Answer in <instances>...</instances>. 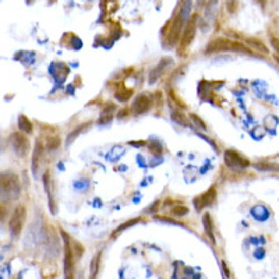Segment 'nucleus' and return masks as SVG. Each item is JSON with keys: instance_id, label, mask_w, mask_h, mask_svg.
<instances>
[{"instance_id": "21", "label": "nucleus", "mask_w": 279, "mask_h": 279, "mask_svg": "<svg viewBox=\"0 0 279 279\" xmlns=\"http://www.w3.org/2000/svg\"><path fill=\"white\" fill-rule=\"evenodd\" d=\"M191 120H193V123L195 124V127H198L200 130H207V127H206V123L204 121L201 120L200 117L197 116V115H191Z\"/></svg>"}, {"instance_id": "25", "label": "nucleus", "mask_w": 279, "mask_h": 279, "mask_svg": "<svg viewBox=\"0 0 279 279\" xmlns=\"http://www.w3.org/2000/svg\"><path fill=\"white\" fill-rule=\"evenodd\" d=\"M226 5H227V10L231 11V13H235L237 7V0H226Z\"/></svg>"}, {"instance_id": "18", "label": "nucleus", "mask_w": 279, "mask_h": 279, "mask_svg": "<svg viewBox=\"0 0 279 279\" xmlns=\"http://www.w3.org/2000/svg\"><path fill=\"white\" fill-rule=\"evenodd\" d=\"M172 119H173L174 121H177L182 126H189V120L186 119V116L182 112H173V113H172Z\"/></svg>"}, {"instance_id": "29", "label": "nucleus", "mask_w": 279, "mask_h": 279, "mask_svg": "<svg viewBox=\"0 0 279 279\" xmlns=\"http://www.w3.org/2000/svg\"><path fill=\"white\" fill-rule=\"evenodd\" d=\"M222 268H223V272H225V274H223V276H225V278H229V276H231V274H229V271H227L226 263H225V261H222Z\"/></svg>"}, {"instance_id": "1", "label": "nucleus", "mask_w": 279, "mask_h": 279, "mask_svg": "<svg viewBox=\"0 0 279 279\" xmlns=\"http://www.w3.org/2000/svg\"><path fill=\"white\" fill-rule=\"evenodd\" d=\"M21 185L18 176L11 172L0 173V201H13L18 198Z\"/></svg>"}, {"instance_id": "26", "label": "nucleus", "mask_w": 279, "mask_h": 279, "mask_svg": "<svg viewBox=\"0 0 279 279\" xmlns=\"http://www.w3.org/2000/svg\"><path fill=\"white\" fill-rule=\"evenodd\" d=\"M271 43H272V46H274V49L279 55V39L278 38H274V37L271 38Z\"/></svg>"}, {"instance_id": "28", "label": "nucleus", "mask_w": 279, "mask_h": 279, "mask_svg": "<svg viewBox=\"0 0 279 279\" xmlns=\"http://www.w3.org/2000/svg\"><path fill=\"white\" fill-rule=\"evenodd\" d=\"M254 3H257L263 10H265V6H267V0H254Z\"/></svg>"}, {"instance_id": "13", "label": "nucleus", "mask_w": 279, "mask_h": 279, "mask_svg": "<svg viewBox=\"0 0 279 279\" xmlns=\"http://www.w3.org/2000/svg\"><path fill=\"white\" fill-rule=\"evenodd\" d=\"M246 42L250 45V46L253 47L254 50H258V52H263L264 55H268L269 50L268 47L265 46L260 39H257V38H248V39H246Z\"/></svg>"}, {"instance_id": "20", "label": "nucleus", "mask_w": 279, "mask_h": 279, "mask_svg": "<svg viewBox=\"0 0 279 279\" xmlns=\"http://www.w3.org/2000/svg\"><path fill=\"white\" fill-rule=\"evenodd\" d=\"M87 126H90V123H85V124H81L80 127H77V129H75V132L71 133V134L69 136V138H67V145H70V144H71V141H74V138L77 137L80 133L83 132V129H85Z\"/></svg>"}, {"instance_id": "3", "label": "nucleus", "mask_w": 279, "mask_h": 279, "mask_svg": "<svg viewBox=\"0 0 279 279\" xmlns=\"http://www.w3.org/2000/svg\"><path fill=\"white\" fill-rule=\"evenodd\" d=\"M62 236L64 239V275L66 278H73L74 272V263H73V256L74 251L71 248V239L66 232L62 231Z\"/></svg>"}, {"instance_id": "6", "label": "nucleus", "mask_w": 279, "mask_h": 279, "mask_svg": "<svg viewBox=\"0 0 279 279\" xmlns=\"http://www.w3.org/2000/svg\"><path fill=\"white\" fill-rule=\"evenodd\" d=\"M233 52V41L226 39V38H216L212 39L206 47V53H215V52Z\"/></svg>"}, {"instance_id": "4", "label": "nucleus", "mask_w": 279, "mask_h": 279, "mask_svg": "<svg viewBox=\"0 0 279 279\" xmlns=\"http://www.w3.org/2000/svg\"><path fill=\"white\" fill-rule=\"evenodd\" d=\"M195 32H197V16H191L187 20L182 34V39H180V50H183L189 46L190 43L193 42V39L195 37Z\"/></svg>"}, {"instance_id": "16", "label": "nucleus", "mask_w": 279, "mask_h": 279, "mask_svg": "<svg viewBox=\"0 0 279 279\" xmlns=\"http://www.w3.org/2000/svg\"><path fill=\"white\" fill-rule=\"evenodd\" d=\"M168 63H169L168 59H165V60H161V63H159L158 66H157V67L153 70V73H151V75H149V83H154V81H157V79L159 77V74H161L159 71H161V70H163V67H165V66H166Z\"/></svg>"}, {"instance_id": "10", "label": "nucleus", "mask_w": 279, "mask_h": 279, "mask_svg": "<svg viewBox=\"0 0 279 279\" xmlns=\"http://www.w3.org/2000/svg\"><path fill=\"white\" fill-rule=\"evenodd\" d=\"M151 108V99L148 95H140L137 99L134 100L133 104V109L136 112V115H142V113H147Z\"/></svg>"}, {"instance_id": "22", "label": "nucleus", "mask_w": 279, "mask_h": 279, "mask_svg": "<svg viewBox=\"0 0 279 279\" xmlns=\"http://www.w3.org/2000/svg\"><path fill=\"white\" fill-rule=\"evenodd\" d=\"M189 212V208L185 206H176L173 207V214L176 216H183Z\"/></svg>"}, {"instance_id": "9", "label": "nucleus", "mask_w": 279, "mask_h": 279, "mask_svg": "<svg viewBox=\"0 0 279 279\" xmlns=\"http://www.w3.org/2000/svg\"><path fill=\"white\" fill-rule=\"evenodd\" d=\"M216 198V190L215 187H211V189H208L206 191V193H202L201 195H198L197 198H194V206L197 207V210L201 211L204 207H208L211 206L214 201H215Z\"/></svg>"}, {"instance_id": "23", "label": "nucleus", "mask_w": 279, "mask_h": 279, "mask_svg": "<svg viewBox=\"0 0 279 279\" xmlns=\"http://www.w3.org/2000/svg\"><path fill=\"white\" fill-rule=\"evenodd\" d=\"M60 145V140H59V137H53V138H49V141H47V148L50 149V151H53V149H56V148Z\"/></svg>"}, {"instance_id": "11", "label": "nucleus", "mask_w": 279, "mask_h": 279, "mask_svg": "<svg viewBox=\"0 0 279 279\" xmlns=\"http://www.w3.org/2000/svg\"><path fill=\"white\" fill-rule=\"evenodd\" d=\"M41 154H42V145L38 140L35 142V148H34V154H32V173L37 177L38 169H39V161H41Z\"/></svg>"}, {"instance_id": "27", "label": "nucleus", "mask_w": 279, "mask_h": 279, "mask_svg": "<svg viewBox=\"0 0 279 279\" xmlns=\"http://www.w3.org/2000/svg\"><path fill=\"white\" fill-rule=\"evenodd\" d=\"M6 214H7V208L3 204H0V222L5 219Z\"/></svg>"}, {"instance_id": "8", "label": "nucleus", "mask_w": 279, "mask_h": 279, "mask_svg": "<svg viewBox=\"0 0 279 279\" xmlns=\"http://www.w3.org/2000/svg\"><path fill=\"white\" fill-rule=\"evenodd\" d=\"M186 20H187V18H185V16H183V14H182V11H180L179 14L176 16V18H174L172 28L169 30V34H168L169 45H176V43H177L180 32H182V28H183V26H185Z\"/></svg>"}, {"instance_id": "7", "label": "nucleus", "mask_w": 279, "mask_h": 279, "mask_svg": "<svg viewBox=\"0 0 279 279\" xmlns=\"http://www.w3.org/2000/svg\"><path fill=\"white\" fill-rule=\"evenodd\" d=\"M11 145L14 148V151L16 154H18L20 157H24L28 151V148H30V141H28V138L22 134V133H13L10 137Z\"/></svg>"}, {"instance_id": "30", "label": "nucleus", "mask_w": 279, "mask_h": 279, "mask_svg": "<svg viewBox=\"0 0 279 279\" xmlns=\"http://www.w3.org/2000/svg\"><path fill=\"white\" fill-rule=\"evenodd\" d=\"M276 60H278V63H279V58H276Z\"/></svg>"}, {"instance_id": "15", "label": "nucleus", "mask_w": 279, "mask_h": 279, "mask_svg": "<svg viewBox=\"0 0 279 279\" xmlns=\"http://www.w3.org/2000/svg\"><path fill=\"white\" fill-rule=\"evenodd\" d=\"M18 127L21 129L24 133H28V134H31L32 133V123L28 120V117H26L24 115L18 117Z\"/></svg>"}, {"instance_id": "17", "label": "nucleus", "mask_w": 279, "mask_h": 279, "mask_svg": "<svg viewBox=\"0 0 279 279\" xmlns=\"http://www.w3.org/2000/svg\"><path fill=\"white\" fill-rule=\"evenodd\" d=\"M138 222H140V218H136V219H132V221L124 222L123 225H120V226L117 227L116 231H115V233H113V236H116L117 233L123 232V231H126V229H129V227L134 226V225H136V223H138Z\"/></svg>"}, {"instance_id": "24", "label": "nucleus", "mask_w": 279, "mask_h": 279, "mask_svg": "<svg viewBox=\"0 0 279 279\" xmlns=\"http://www.w3.org/2000/svg\"><path fill=\"white\" fill-rule=\"evenodd\" d=\"M73 251H75V254H77V257H81V254H83V251H84V247L80 244V243H77L75 240H73Z\"/></svg>"}, {"instance_id": "14", "label": "nucleus", "mask_w": 279, "mask_h": 279, "mask_svg": "<svg viewBox=\"0 0 279 279\" xmlns=\"http://www.w3.org/2000/svg\"><path fill=\"white\" fill-rule=\"evenodd\" d=\"M202 223H204V229H206L207 236L210 237V240L212 243H215V236H214V231H212V222H211L210 214H206L202 218Z\"/></svg>"}, {"instance_id": "5", "label": "nucleus", "mask_w": 279, "mask_h": 279, "mask_svg": "<svg viewBox=\"0 0 279 279\" xmlns=\"http://www.w3.org/2000/svg\"><path fill=\"white\" fill-rule=\"evenodd\" d=\"M225 163L229 168L235 169H244L250 166V161L242 157L236 151H233V149H227L226 153H225Z\"/></svg>"}, {"instance_id": "2", "label": "nucleus", "mask_w": 279, "mask_h": 279, "mask_svg": "<svg viewBox=\"0 0 279 279\" xmlns=\"http://www.w3.org/2000/svg\"><path fill=\"white\" fill-rule=\"evenodd\" d=\"M27 218V211L24 206H18L13 212V215L10 218V222H9V227H10L11 235L14 237L20 236L22 227H24V223H26Z\"/></svg>"}, {"instance_id": "12", "label": "nucleus", "mask_w": 279, "mask_h": 279, "mask_svg": "<svg viewBox=\"0 0 279 279\" xmlns=\"http://www.w3.org/2000/svg\"><path fill=\"white\" fill-rule=\"evenodd\" d=\"M254 168L261 172H279V165L278 163H271V162H257L253 165Z\"/></svg>"}, {"instance_id": "19", "label": "nucleus", "mask_w": 279, "mask_h": 279, "mask_svg": "<svg viewBox=\"0 0 279 279\" xmlns=\"http://www.w3.org/2000/svg\"><path fill=\"white\" fill-rule=\"evenodd\" d=\"M100 260V253H98L92 258V264H91V278H95L96 274H98V265H99Z\"/></svg>"}]
</instances>
